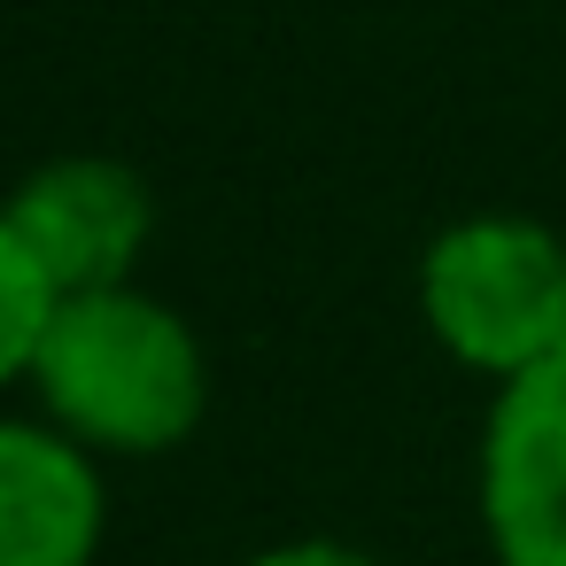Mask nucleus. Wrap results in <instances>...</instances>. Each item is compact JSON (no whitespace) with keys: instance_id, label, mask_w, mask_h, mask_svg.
I'll return each instance as SVG.
<instances>
[{"instance_id":"f257e3e1","label":"nucleus","mask_w":566,"mask_h":566,"mask_svg":"<svg viewBox=\"0 0 566 566\" xmlns=\"http://www.w3.org/2000/svg\"><path fill=\"white\" fill-rule=\"evenodd\" d=\"M24 396L78 434L102 465L171 458L210 419V349L179 303L140 280L78 287L55 303Z\"/></svg>"},{"instance_id":"f03ea898","label":"nucleus","mask_w":566,"mask_h":566,"mask_svg":"<svg viewBox=\"0 0 566 566\" xmlns=\"http://www.w3.org/2000/svg\"><path fill=\"white\" fill-rule=\"evenodd\" d=\"M427 342L473 380H520L566 357V233L527 210L450 218L411 272Z\"/></svg>"},{"instance_id":"20e7f679","label":"nucleus","mask_w":566,"mask_h":566,"mask_svg":"<svg viewBox=\"0 0 566 566\" xmlns=\"http://www.w3.org/2000/svg\"><path fill=\"white\" fill-rule=\"evenodd\" d=\"M0 202H9L24 249L48 264V280L63 295L140 280V264L156 249V187L125 156H94V148L48 156Z\"/></svg>"},{"instance_id":"39448f33","label":"nucleus","mask_w":566,"mask_h":566,"mask_svg":"<svg viewBox=\"0 0 566 566\" xmlns=\"http://www.w3.org/2000/svg\"><path fill=\"white\" fill-rule=\"evenodd\" d=\"M109 465L40 403L0 411V566H102Z\"/></svg>"},{"instance_id":"0eeeda50","label":"nucleus","mask_w":566,"mask_h":566,"mask_svg":"<svg viewBox=\"0 0 566 566\" xmlns=\"http://www.w3.org/2000/svg\"><path fill=\"white\" fill-rule=\"evenodd\" d=\"M233 566H380V558L342 543V535H287V543H264V551H249Z\"/></svg>"},{"instance_id":"7ed1b4c3","label":"nucleus","mask_w":566,"mask_h":566,"mask_svg":"<svg viewBox=\"0 0 566 566\" xmlns=\"http://www.w3.org/2000/svg\"><path fill=\"white\" fill-rule=\"evenodd\" d=\"M473 520L496 566H566V357L489 388Z\"/></svg>"},{"instance_id":"423d86ee","label":"nucleus","mask_w":566,"mask_h":566,"mask_svg":"<svg viewBox=\"0 0 566 566\" xmlns=\"http://www.w3.org/2000/svg\"><path fill=\"white\" fill-rule=\"evenodd\" d=\"M55 303H63V287H55L48 264L24 249L9 202H0V396L24 388V373H32V357H40V334H48Z\"/></svg>"}]
</instances>
